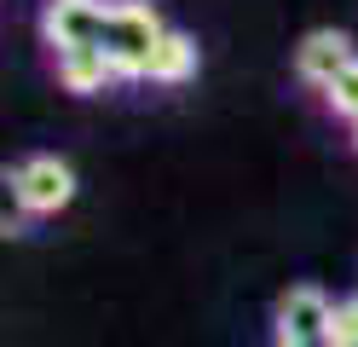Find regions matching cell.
I'll return each mask as SVG.
<instances>
[{
    "label": "cell",
    "mask_w": 358,
    "mask_h": 347,
    "mask_svg": "<svg viewBox=\"0 0 358 347\" xmlns=\"http://www.w3.org/2000/svg\"><path fill=\"white\" fill-rule=\"evenodd\" d=\"M168 23L156 18V6L145 0H110V23H104V53L116 64L122 81H150V64H156V46H162Z\"/></svg>",
    "instance_id": "6da1fadb"
},
{
    "label": "cell",
    "mask_w": 358,
    "mask_h": 347,
    "mask_svg": "<svg viewBox=\"0 0 358 347\" xmlns=\"http://www.w3.org/2000/svg\"><path fill=\"white\" fill-rule=\"evenodd\" d=\"M12 197L24 215H58V208L76 203V168L64 156H24L12 168Z\"/></svg>",
    "instance_id": "7a4b0ae2"
},
{
    "label": "cell",
    "mask_w": 358,
    "mask_h": 347,
    "mask_svg": "<svg viewBox=\"0 0 358 347\" xmlns=\"http://www.w3.org/2000/svg\"><path fill=\"white\" fill-rule=\"evenodd\" d=\"M110 23V0H47L41 6V41L52 53H70V46H99Z\"/></svg>",
    "instance_id": "3957f363"
},
{
    "label": "cell",
    "mask_w": 358,
    "mask_h": 347,
    "mask_svg": "<svg viewBox=\"0 0 358 347\" xmlns=\"http://www.w3.org/2000/svg\"><path fill=\"white\" fill-rule=\"evenodd\" d=\"M329 324H335V301H329L318 284H295V290L278 301V347L329 336Z\"/></svg>",
    "instance_id": "277c9868"
},
{
    "label": "cell",
    "mask_w": 358,
    "mask_h": 347,
    "mask_svg": "<svg viewBox=\"0 0 358 347\" xmlns=\"http://www.w3.org/2000/svg\"><path fill=\"white\" fill-rule=\"evenodd\" d=\"M352 58H358V53H352V35H347V29H312V35L295 46V76H301L306 87L324 93Z\"/></svg>",
    "instance_id": "5b68a950"
},
{
    "label": "cell",
    "mask_w": 358,
    "mask_h": 347,
    "mask_svg": "<svg viewBox=\"0 0 358 347\" xmlns=\"http://www.w3.org/2000/svg\"><path fill=\"white\" fill-rule=\"evenodd\" d=\"M52 58H58V81L70 93H81V99H93V93H104L110 81H122L104 46H70V53H52Z\"/></svg>",
    "instance_id": "8992f818"
},
{
    "label": "cell",
    "mask_w": 358,
    "mask_h": 347,
    "mask_svg": "<svg viewBox=\"0 0 358 347\" xmlns=\"http://www.w3.org/2000/svg\"><path fill=\"white\" fill-rule=\"evenodd\" d=\"M196 76V41L185 29H168L162 46H156V64H150V81L156 87H179V81H191Z\"/></svg>",
    "instance_id": "52a82bcc"
},
{
    "label": "cell",
    "mask_w": 358,
    "mask_h": 347,
    "mask_svg": "<svg viewBox=\"0 0 358 347\" xmlns=\"http://www.w3.org/2000/svg\"><path fill=\"white\" fill-rule=\"evenodd\" d=\"M324 104H329L335 116H347V122H358V58H352L341 76L324 87Z\"/></svg>",
    "instance_id": "ba28073f"
},
{
    "label": "cell",
    "mask_w": 358,
    "mask_h": 347,
    "mask_svg": "<svg viewBox=\"0 0 358 347\" xmlns=\"http://www.w3.org/2000/svg\"><path fill=\"white\" fill-rule=\"evenodd\" d=\"M329 336H335V347H358V295L335 301V324H329Z\"/></svg>",
    "instance_id": "9c48e42d"
},
{
    "label": "cell",
    "mask_w": 358,
    "mask_h": 347,
    "mask_svg": "<svg viewBox=\"0 0 358 347\" xmlns=\"http://www.w3.org/2000/svg\"><path fill=\"white\" fill-rule=\"evenodd\" d=\"M295 347H335V336H312V341H295Z\"/></svg>",
    "instance_id": "30bf717a"
},
{
    "label": "cell",
    "mask_w": 358,
    "mask_h": 347,
    "mask_svg": "<svg viewBox=\"0 0 358 347\" xmlns=\"http://www.w3.org/2000/svg\"><path fill=\"white\" fill-rule=\"evenodd\" d=\"M352 151H358V122H352Z\"/></svg>",
    "instance_id": "8fae6325"
}]
</instances>
